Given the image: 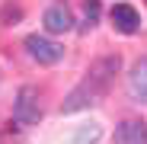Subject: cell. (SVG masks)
I'll return each instance as SVG.
<instances>
[{
	"mask_svg": "<svg viewBox=\"0 0 147 144\" xmlns=\"http://www.w3.org/2000/svg\"><path fill=\"white\" fill-rule=\"evenodd\" d=\"M83 13H86V26H93L99 19V0H83Z\"/></svg>",
	"mask_w": 147,
	"mask_h": 144,
	"instance_id": "9",
	"label": "cell"
},
{
	"mask_svg": "<svg viewBox=\"0 0 147 144\" xmlns=\"http://www.w3.org/2000/svg\"><path fill=\"white\" fill-rule=\"evenodd\" d=\"M115 144H147V122L125 118L115 128Z\"/></svg>",
	"mask_w": 147,
	"mask_h": 144,
	"instance_id": "6",
	"label": "cell"
},
{
	"mask_svg": "<svg viewBox=\"0 0 147 144\" xmlns=\"http://www.w3.org/2000/svg\"><path fill=\"white\" fill-rule=\"evenodd\" d=\"M118 55H109V58H99L93 67H90V74H86V80L74 90L67 99H64V112H77V109H86L90 103H96L99 96L109 90V83H112V77H115V70H118Z\"/></svg>",
	"mask_w": 147,
	"mask_h": 144,
	"instance_id": "1",
	"label": "cell"
},
{
	"mask_svg": "<svg viewBox=\"0 0 147 144\" xmlns=\"http://www.w3.org/2000/svg\"><path fill=\"white\" fill-rule=\"evenodd\" d=\"M13 118L22 125H35L42 118V106H38V90L35 87H19L16 93V103H13Z\"/></svg>",
	"mask_w": 147,
	"mask_h": 144,
	"instance_id": "2",
	"label": "cell"
},
{
	"mask_svg": "<svg viewBox=\"0 0 147 144\" xmlns=\"http://www.w3.org/2000/svg\"><path fill=\"white\" fill-rule=\"evenodd\" d=\"M26 51L38 61V64H58L61 58H64V48L58 45V42H51V39H45V35H26Z\"/></svg>",
	"mask_w": 147,
	"mask_h": 144,
	"instance_id": "3",
	"label": "cell"
},
{
	"mask_svg": "<svg viewBox=\"0 0 147 144\" xmlns=\"http://www.w3.org/2000/svg\"><path fill=\"white\" fill-rule=\"evenodd\" d=\"M42 22H45V29H48V32H55V35H61V32H70V29H74V16H70V10H67L64 3L48 7V10H45V16H42Z\"/></svg>",
	"mask_w": 147,
	"mask_h": 144,
	"instance_id": "5",
	"label": "cell"
},
{
	"mask_svg": "<svg viewBox=\"0 0 147 144\" xmlns=\"http://www.w3.org/2000/svg\"><path fill=\"white\" fill-rule=\"evenodd\" d=\"M128 90H131L134 99L147 103V58L131 67V74H128Z\"/></svg>",
	"mask_w": 147,
	"mask_h": 144,
	"instance_id": "7",
	"label": "cell"
},
{
	"mask_svg": "<svg viewBox=\"0 0 147 144\" xmlns=\"http://www.w3.org/2000/svg\"><path fill=\"white\" fill-rule=\"evenodd\" d=\"M109 16H112V26L118 32H125V35H134L141 29V13L134 7H128V3H115Z\"/></svg>",
	"mask_w": 147,
	"mask_h": 144,
	"instance_id": "4",
	"label": "cell"
},
{
	"mask_svg": "<svg viewBox=\"0 0 147 144\" xmlns=\"http://www.w3.org/2000/svg\"><path fill=\"white\" fill-rule=\"evenodd\" d=\"M96 141H99V125H83L70 138V144H96Z\"/></svg>",
	"mask_w": 147,
	"mask_h": 144,
	"instance_id": "8",
	"label": "cell"
}]
</instances>
